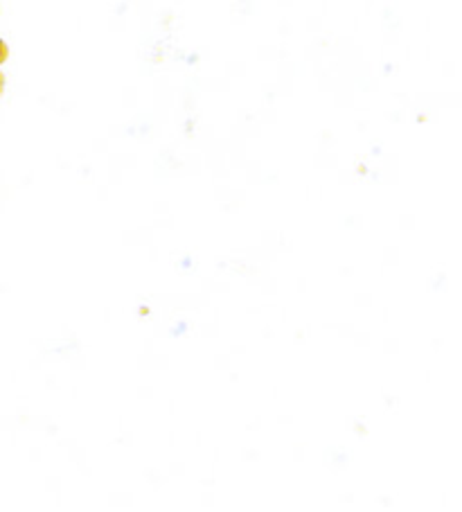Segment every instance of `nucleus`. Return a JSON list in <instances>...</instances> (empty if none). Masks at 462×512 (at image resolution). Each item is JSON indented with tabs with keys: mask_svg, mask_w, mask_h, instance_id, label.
I'll list each match as a JSON object with an SVG mask.
<instances>
[{
	"mask_svg": "<svg viewBox=\"0 0 462 512\" xmlns=\"http://www.w3.org/2000/svg\"><path fill=\"white\" fill-rule=\"evenodd\" d=\"M0 50H3V46H0Z\"/></svg>",
	"mask_w": 462,
	"mask_h": 512,
	"instance_id": "nucleus-1",
	"label": "nucleus"
}]
</instances>
